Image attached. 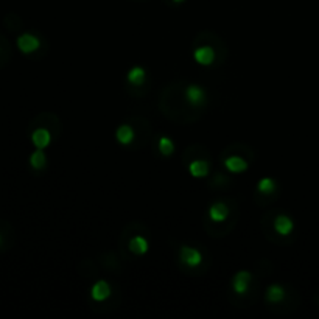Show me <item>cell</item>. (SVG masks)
Segmentation results:
<instances>
[{
  "label": "cell",
  "mask_w": 319,
  "mask_h": 319,
  "mask_svg": "<svg viewBox=\"0 0 319 319\" xmlns=\"http://www.w3.org/2000/svg\"><path fill=\"white\" fill-rule=\"evenodd\" d=\"M17 47H19V50L22 53H33L36 52L38 48L41 47V41L35 36V35H30V33H25V35H22L17 38Z\"/></svg>",
  "instance_id": "6da1fadb"
},
{
  "label": "cell",
  "mask_w": 319,
  "mask_h": 319,
  "mask_svg": "<svg viewBox=\"0 0 319 319\" xmlns=\"http://www.w3.org/2000/svg\"><path fill=\"white\" fill-rule=\"evenodd\" d=\"M251 280H252V276L251 273L248 271H238L234 277V282H232V288L237 294L243 296L244 293L249 290V285H251Z\"/></svg>",
  "instance_id": "7a4b0ae2"
},
{
  "label": "cell",
  "mask_w": 319,
  "mask_h": 319,
  "mask_svg": "<svg viewBox=\"0 0 319 319\" xmlns=\"http://www.w3.org/2000/svg\"><path fill=\"white\" fill-rule=\"evenodd\" d=\"M181 260H182L187 266L195 268V266L201 265V262H203V254H201L198 249H195V248L182 246V248H181Z\"/></svg>",
  "instance_id": "3957f363"
},
{
  "label": "cell",
  "mask_w": 319,
  "mask_h": 319,
  "mask_svg": "<svg viewBox=\"0 0 319 319\" xmlns=\"http://www.w3.org/2000/svg\"><path fill=\"white\" fill-rule=\"evenodd\" d=\"M185 98H187V102H188L190 105H193V106H200V105H203L204 100H206V92H204L203 87L196 86V84H192V86H188L187 90H185Z\"/></svg>",
  "instance_id": "277c9868"
},
{
  "label": "cell",
  "mask_w": 319,
  "mask_h": 319,
  "mask_svg": "<svg viewBox=\"0 0 319 319\" xmlns=\"http://www.w3.org/2000/svg\"><path fill=\"white\" fill-rule=\"evenodd\" d=\"M109 294H111V286H109V283L105 282V280H98V282L92 286V290H90V296H92V299L97 301V302H103V301H106V299L109 298Z\"/></svg>",
  "instance_id": "5b68a950"
},
{
  "label": "cell",
  "mask_w": 319,
  "mask_h": 319,
  "mask_svg": "<svg viewBox=\"0 0 319 319\" xmlns=\"http://www.w3.org/2000/svg\"><path fill=\"white\" fill-rule=\"evenodd\" d=\"M193 58L195 61L201 64V66H210L213 61H215V52L212 47H200L196 48L195 53H193Z\"/></svg>",
  "instance_id": "8992f818"
},
{
  "label": "cell",
  "mask_w": 319,
  "mask_h": 319,
  "mask_svg": "<svg viewBox=\"0 0 319 319\" xmlns=\"http://www.w3.org/2000/svg\"><path fill=\"white\" fill-rule=\"evenodd\" d=\"M209 216L213 223H221L229 216V207L225 203H213L209 209Z\"/></svg>",
  "instance_id": "52a82bcc"
},
{
  "label": "cell",
  "mask_w": 319,
  "mask_h": 319,
  "mask_svg": "<svg viewBox=\"0 0 319 319\" xmlns=\"http://www.w3.org/2000/svg\"><path fill=\"white\" fill-rule=\"evenodd\" d=\"M31 142H33V145L36 146V148L44 150V148H47L48 145H50L52 136H50V133H48V130H45V128H38V130L33 131V134H31Z\"/></svg>",
  "instance_id": "ba28073f"
},
{
  "label": "cell",
  "mask_w": 319,
  "mask_h": 319,
  "mask_svg": "<svg viewBox=\"0 0 319 319\" xmlns=\"http://www.w3.org/2000/svg\"><path fill=\"white\" fill-rule=\"evenodd\" d=\"M293 219L286 215H279L274 219V229L279 235H290L293 232Z\"/></svg>",
  "instance_id": "9c48e42d"
},
{
  "label": "cell",
  "mask_w": 319,
  "mask_h": 319,
  "mask_svg": "<svg viewBox=\"0 0 319 319\" xmlns=\"http://www.w3.org/2000/svg\"><path fill=\"white\" fill-rule=\"evenodd\" d=\"M225 167L231 173H243L248 170V162L240 156H231L225 161Z\"/></svg>",
  "instance_id": "30bf717a"
},
{
  "label": "cell",
  "mask_w": 319,
  "mask_h": 319,
  "mask_svg": "<svg viewBox=\"0 0 319 319\" xmlns=\"http://www.w3.org/2000/svg\"><path fill=\"white\" fill-rule=\"evenodd\" d=\"M115 139L121 145H130L134 140V130L130 125H121L115 131Z\"/></svg>",
  "instance_id": "8fae6325"
},
{
  "label": "cell",
  "mask_w": 319,
  "mask_h": 319,
  "mask_svg": "<svg viewBox=\"0 0 319 319\" xmlns=\"http://www.w3.org/2000/svg\"><path fill=\"white\" fill-rule=\"evenodd\" d=\"M130 251L133 254H137V256H143L146 251H148V241H146L143 237L137 235V237H133L130 240Z\"/></svg>",
  "instance_id": "7c38bea8"
},
{
  "label": "cell",
  "mask_w": 319,
  "mask_h": 319,
  "mask_svg": "<svg viewBox=\"0 0 319 319\" xmlns=\"http://www.w3.org/2000/svg\"><path fill=\"white\" fill-rule=\"evenodd\" d=\"M188 171L193 178H204L209 173V165L204 161H193L188 165Z\"/></svg>",
  "instance_id": "4fadbf2b"
},
{
  "label": "cell",
  "mask_w": 319,
  "mask_h": 319,
  "mask_svg": "<svg viewBox=\"0 0 319 319\" xmlns=\"http://www.w3.org/2000/svg\"><path fill=\"white\" fill-rule=\"evenodd\" d=\"M265 298L268 302H280L285 298V291L280 285H269Z\"/></svg>",
  "instance_id": "5bb4252c"
},
{
  "label": "cell",
  "mask_w": 319,
  "mask_h": 319,
  "mask_svg": "<svg viewBox=\"0 0 319 319\" xmlns=\"http://www.w3.org/2000/svg\"><path fill=\"white\" fill-rule=\"evenodd\" d=\"M145 80V70L143 67H133L130 72H128V81L131 84H136V86H140Z\"/></svg>",
  "instance_id": "9a60e30c"
},
{
  "label": "cell",
  "mask_w": 319,
  "mask_h": 319,
  "mask_svg": "<svg viewBox=\"0 0 319 319\" xmlns=\"http://www.w3.org/2000/svg\"><path fill=\"white\" fill-rule=\"evenodd\" d=\"M276 181L274 179H271V178H263V179H260L259 181V184H257V190L260 192V193H265V195H269V193H273L274 190H276Z\"/></svg>",
  "instance_id": "2e32d148"
},
{
  "label": "cell",
  "mask_w": 319,
  "mask_h": 319,
  "mask_svg": "<svg viewBox=\"0 0 319 319\" xmlns=\"http://www.w3.org/2000/svg\"><path fill=\"white\" fill-rule=\"evenodd\" d=\"M45 162H47V159H45L44 151L39 150V148H36V151L30 156V165H31L33 168L39 170V168H42V167L45 165Z\"/></svg>",
  "instance_id": "e0dca14e"
},
{
  "label": "cell",
  "mask_w": 319,
  "mask_h": 319,
  "mask_svg": "<svg viewBox=\"0 0 319 319\" xmlns=\"http://www.w3.org/2000/svg\"><path fill=\"white\" fill-rule=\"evenodd\" d=\"M159 150L164 156H170L171 153L175 151V143L171 139L168 137H161L159 139Z\"/></svg>",
  "instance_id": "ac0fdd59"
},
{
  "label": "cell",
  "mask_w": 319,
  "mask_h": 319,
  "mask_svg": "<svg viewBox=\"0 0 319 319\" xmlns=\"http://www.w3.org/2000/svg\"><path fill=\"white\" fill-rule=\"evenodd\" d=\"M173 2H176V4H182L184 0H173Z\"/></svg>",
  "instance_id": "d6986e66"
},
{
  "label": "cell",
  "mask_w": 319,
  "mask_h": 319,
  "mask_svg": "<svg viewBox=\"0 0 319 319\" xmlns=\"http://www.w3.org/2000/svg\"><path fill=\"white\" fill-rule=\"evenodd\" d=\"M0 243H2V237H0Z\"/></svg>",
  "instance_id": "ffe728a7"
}]
</instances>
